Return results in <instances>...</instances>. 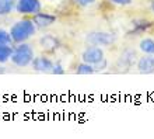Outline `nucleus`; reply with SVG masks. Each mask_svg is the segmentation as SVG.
Instances as JSON below:
<instances>
[{
  "label": "nucleus",
  "instance_id": "nucleus-1",
  "mask_svg": "<svg viewBox=\"0 0 154 139\" xmlns=\"http://www.w3.org/2000/svg\"><path fill=\"white\" fill-rule=\"evenodd\" d=\"M37 31V25L34 24L32 18L28 20V18H24V20H20L14 23L10 28V35H11V41L16 42V44H20V42H25L27 39L32 37Z\"/></svg>",
  "mask_w": 154,
  "mask_h": 139
},
{
  "label": "nucleus",
  "instance_id": "nucleus-2",
  "mask_svg": "<svg viewBox=\"0 0 154 139\" xmlns=\"http://www.w3.org/2000/svg\"><path fill=\"white\" fill-rule=\"evenodd\" d=\"M32 59H34V49L29 44H25V42H20L14 48L13 55L10 58L11 63H14L18 68H25V66L31 65Z\"/></svg>",
  "mask_w": 154,
  "mask_h": 139
},
{
  "label": "nucleus",
  "instance_id": "nucleus-3",
  "mask_svg": "<svg viewBox=\"0 0 154 139\" xmlns=\"http://www.w3.org/2000/svg\"><path fill=\"white\" fill-rule=\"evenodd\" d=\"M90 45H111L115 42V35L105 31H93L85 37Z\"/></svg>",
  "mask_w": 154,
  "mask_h": 139
},
{
  "label": "nucleus",
  "instance_id": "nucleus-4",
  "mask_svg": "<svg viewBox=\"0 0 154 139\" xmlns=\"http://www.w3.org/2000/svg\"><path fill=\"white\" fill-rule=\"evenodd\" d=\"M42 4L39 0H17L16 3V10L20 14H31L34 16L35 13L41 11Z\"/></svg>",
  "mask_w": 154,
  "mask_h": 139
},
{
  "label": "nucleus",
  "instance_id": "nucleus-5",
  "mask_svg": "<svg viewBox=\"0 0 154 139\" xmlns=\"http://www.w3.org/2000/svg\"><path fill=\"white\" fill-rule=\"evenodd\" d=\"M102 58H104V51L98 45H91L88 48L85 49L83 55H81V59L83 62L85 63H90V65H94V63H97L98 61H101Z\"/></svg>",
  "mask_w": 154,
  "mask_h": 139
},
{
  "label": "nucleus",
  "instance_id": "nucleus-6",
  "mask_svg": "<svg viewBox=\"0 0 154 139\" xmlns=\"http://www.w3.org/2000/svg\"><path fill=\"white\" fill-rule=\"evenodd\" d=\"M32 21L38 28H46V27H51L52 24H55L56 16H55V14H51V13L38 11L32 16Z\"/></svg>",
  "mask_w": 154,
  "mask_h": 139
},
{
  "label": "nucleus",
  "instance_id": "nucleus-7",
  "mask_svg": "<svg viewBox=\"0 0 154 139\" xmlns=\"http://www.w3.org/2000/svg\"><path fill=\"white\" fill-rule=\"evenodd\" d=\"M31 66H32L34 70L37 72H44V73H51V70L53 68V62L46 56H34L32 62H31Z\"/></svg>",
  "mask_w": 154,
  "mask_h": 139
},
{
  "label": "nucleus",
  "instance_id": "nucleus-8",
  "mask_svg": "<svg viewBox=\"0 0 154 139\" xmlns=\"http://www.w3.org/2000/svg\"><path fill=\"white\" fill-rule=\"evenodd\" d=\"M137 70L140 73H154V55H144L137 61Z\"/></svg>",
  "mask_w": 154,
  "mask_h": 139
},
{
  "label": "nucleus",
  "instance_id": "nucleus-9",
  "mask_svg": "<svg viewBox=\"0 0 154 139\" xmlns=\"http://www.w3.org/2000/svg\"><path fill=\"white\" fill-rule=\"evenodd\" d=\"M39 44H41V48L48 51V52H53L59 48V39L56 37H53L51 34L48 35H44V37L39 39Z\"/></svg>",
  "mask_w": 154,
  "mask_h": 139
},
{
  "label": "nucleus",
  "instance_id": "nucleus-10",
  "mask_svg": "<svg viewBox=\"0 0 154 139\" xmlns=\"http://www.w3.org/2000/svg\"><path fill=\"white\" fill-rule=\"evenodd\" d=\"M134 59H136V52L133 49H126L125 52L122 53V56L119 58L118 65L122 66V68H130L134 63Z\"/></svg>",
  "mask_w": 154,
  "mask_h": 139
},
{
  "label": "nucleus",
  "instance_id": "nucleus-11",
  "mask_svg": "<svg viewBox=\"0 0 154 139\" xmlns=\"http://www.w3.org/2000/svg\"><path fill=\"white\" fill-rule=\"evenodd\" d=\"M14 48L10 46V44H0V63H6L10 61Z\"/></svg>",
  "mask_w": 154,
  "mask_h": 139
},
{
  "label": "nucleus",
  "instance_id": "nucleus-12",
  "mask_svg": "<svg viewBox=\"0 0 154 139\" xmlns=\"http://www.w3.org/2000/svg\"><path fill=\"white\" fill-rule=\"evenodd\" d=\"M17 0H0V16H7L16 8Z\"/></svg>",
  "mask_w": 154,
  "mask_h": 139
},
{
  "label": "nucleus",
  "instance_id": "nucleus-13",
  "mask_svg": "<svg viewBox=\"0 0 154 139\" xmlns=\"http://www.w3.org/2000/svg\"><path fill=\"white\" fill-rule=\"evenodd\" d=\"M139 48H140V51H143V52L146 53V55H154V39H151V38H144V39L140 41Z\"/></svg>",
  "mask_w": 154,
  "mask_h": 139
},
{
  "label": "nucleus",
  "instance_id": "nucleus-14",
  "mask_svg": "<svg viewBox=\"0 0 154 139\" xmlns=\"http://www.w3.org/2000/svg\"><path fill=\"white\" fill-rule=\"evenodd\" d=\"M94 72H95V70H94L93 65L85 63V62L80 63V65L77 66V69H76V73L77 74H93Z\"/></svg>",
  "mask_w": 154,
  "mask_h": 139
},
{
  "label": "nucleus",
  "instance_id": "nucleus-15",
  "mask_svg": "<svg viewBox=\"0 0 154 139\" xmlns=\"http://www.w3.org/2000/svg\"><path fill=\"white\" fill-rule=\"evenodd\" d=\"M153 24V23H147V21H139V24L136 23L134 24V30L132 31L133 34H140V33H143V31H147V28L150 27V25Z\"/></svg>",
  "mask_w": 154,
  "mask_h": 139
},
{
  "label": "nucleus",
  "instance_id": "nucleus-16",
  "mask_svg": "<svg viewBox=\"0 0 154 139\" xmlns=\"http://www.w3.org/2000/svg\"><path fill=\"white\" fill-rule=\"evenodd\" d=\"M93 68L95 72H102V70H105L106 68H108V61H106V58H102L101 61H98L97 63H94Z\"/></svg>",
  "mask_w": 154,
  "mask_h": 139
},
{
  "label": "nucleus",
  "instance_id": "nucleus-17",
  "mask_svg": "<svg viewBox=\"0 0 154 139\" xmlns=\"http://www.w3.org/2000/svg\"><path fill=\"white\" fill-rule=\"evenodd\" d=\"M11 35L8 31L0 28V44H11Z\"/></svg>",
  "mask_w": 154,
  "mask_h": 139
},
{
  "label": "nucleus",
  "instance_id": "nucleus-18",
  "mask_svg": "<svg viewBox=\"0 0 154 139\" xmlns=\"http://www.w3.org/2000/svg\"><path fill=\"white\" fill-rule=\"evenodd\" d=\"M51 73L52 74H63L65 73V69H63V66H62L60 63H56V65H53Z\"/></svg>",
  "mask_w": 154,
  "mask_h": 139
},
{
  "label": "nucleus",
  "instance_id": "nucleus-19",
  "mask_svg": "<svg viewBox=\"0 0 154 139\" xmlns=\"http://www.w3.org/2000/svg\"><path fill=\"white\" fill-rule=\"evenodd\" d=\"M73 2H76V4H79L80 7H87L90 4H93L95 0H73Z\"/></svg>",
  "mask_w": 154,
  "mask_h": 139
},
{
  "label": "nucleus",
  "instance_id": "nucleus-20",
  "mask_svg": "<svg viewBox=\"0 0 154 139\" xmlns=\"http://www.w3.org/2000/svg\"><path fill=\"white\" fill-rule=\"evenodd\" d=\"M115 4H121V6H128V4L132 3V0H109Z\"/></svg>",
  "mask_w": 154,
  "mask_h": 139
},
{
  "label": "nucleus",
  "instance_id": "nucleus-21",
  "mask_svg": "<svg viewBox=\"0 0 154 139\" xmlns=\"http://www.w3.org/2000/svg\"><path fill=\"white\" fill-rule=\"evenodd\" d=\"M4 72H6V69H4L3 66H0V74H3Z\"/></svg>",
  "mask_w": 154,
  "mask_h": 139
},
{
  "label": "nucleus",
  "instance_id": "nucleus-22",
  "mask_svg": "<svg viewBox=\"0 0 154 139\" xmlns=\"http://www.w3.org/2000/svg\"><path fill=\"white\" fill-rule=\"evenodd\" d=\"M151 10H153V11H154V2H153V3H151Z\"/></svg>",
  "mask_w": 154,
  "mask_h": 139
}]
</instances>
